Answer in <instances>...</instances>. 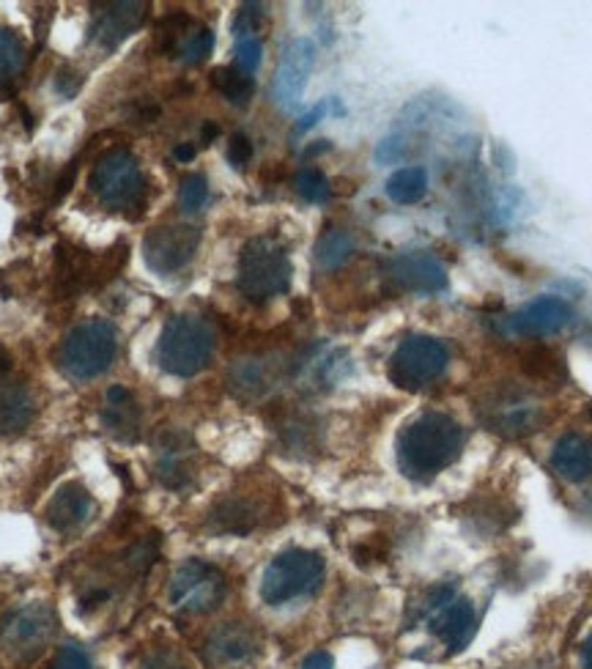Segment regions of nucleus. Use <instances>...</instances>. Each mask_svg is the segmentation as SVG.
I'll use <instances>...</instances> for the list:
<instances>
[{"label": "nucleus", "instance_id": "f257e3e1", "mask_svg": "<svg viewBox=\"0 0 592 669\" xmlns=\"http://www.w3.org/2000/svg\"><path fill=\"white\" fill-rule=\"evenodd\" d=\"M398 467L409 480H431L464 450V428L444 412H423L398 434Z\"/></svg>", "mask_w": 592, "mask_h": 669}, {"label": "nucleus", "instance_id": "f03ea898", "mask_svg": "<svg viewBox=\"0 0 592 669\" xmlns=\"http://www.w3.org/2000/svg\"><path fill=\"white\" fill-rule=\"evenodd\" d=\"M291 259L274 236H255L239 253L237 286L250 302H269L291 288Z\"/></svg>", "mask_w": 592, "mask_h": 669}, {"label": "nucleus", "instance_id": "7ed1b4c3", "mask_svg": "<svg viewBox=\"0 0 592 669\" xmlns=\"http://www.w3.org/2000/svg\"><path fill=\"white\" fill-rule=\"evenodd\" d=\"M212 354L214 333L203 318L190 316V313L168 318L160 343H157V363L165 374L190 379L212 363Z\"/></svg>", "mask_w": 592, "mask_h": 669}, {"label": "nucleus", "instance_id": "20e7f679", "mask_svg": "<svg viewBox=\"0 0 592 669\" xmlns=\"http://www.w3.org/2000/svg\"><path fill=\"white\" fill-rule=\"evenodd\" d=\"M119 352V333L104 318L78 324L58 348V365L74 382H88L102 376L113 365Z\"/></svg>", "mask_w": 592, "mask_h": 669}, {"label": "nucleus", "instance_id": "39448f33", "mask_svg": "<svg viewBox=\"0 0 592 669\" xmlns=\"http://www.w3.org/2000/svg\"><path fill=\"white\" fill-rule=\"evenodd\" d=\"M88 187L97 192L104 206H110L113 212H129L132 217H138L146 195H149L143 171L132 151L127 149H113L99 156L88 176Z\"/></svg>", "mask_w": 592, "mask_h": 669}, {"label": "nucleus", "instance_id": "423d86ee", "mask_svg": "<svg viewBox=\"0 0 592 669\" xmlns=\"http://www.w3.org/2000/svg\"><path fill=\"white\" fill-rule=\"evenodd\" d=\"M324 557L310 549H285L267 566L261 579V598L269 607H283L297 598L313 596L324 581Z\"/></svg>", "mask_w": 592, "mask_h": 669}, {"label": "nucleus", "instance_id": "0eeeda50", "mask_svg": "<svg viewBox=\"0 0 592 669\" xmlns=\"http://www.w3.org/2000/svg\"><path fill=\"white\" fill-rule=\"evenodd\" d=\"M450 352L439 337L431 335H409L401 346L392 352L387 363V376L398 389L407 393H420L431 387L433 382L442 379L448 371Z\"/></svg>", "mask_w": 592, "mask_h": 669}, {"label": "nucleus", "instance_id": "6e6552de", "mask_svg": "<svg viewBox=\"0 0 592 669\" xmlns=\"http://www.w3.org/2000/svg\"><path fill=\"white\" fill-rule=\"evenodd\" d=\"M420 618L428 620L431 631L442 639L450 653L464 650L472 642L474 628H478L472 601L459 596L453 585H439L428 590L423 604H420Z\"/></svg>", "mask_w": 592, "mask_h": 669}, {"label": "nucleus", "instance_id": "1a4fd4ad", "mask_svg": "<svg viewBox=\"0 0 592 669\" xmlns=\"http://www.w3.org/2000/svg\"><path fill=\"white\" fill-rule=\"evenodd\" d=\"M58 631V618L47 604H26L0 620V645L14 661H33Z\"/></svg>", "mask_w": 592, "mask_h": 669}, {"label": "nucleus", "instance_id": "9d476101", "mask_svg": "<svg viewBox=\"0 0 592 669\" xmlns=\"http://www.w3.org/2000/svg\"><path fill=\"white\" fill-rule=\"evenodd\" d=\"M127 259L129 247H124V244L108 250V253L99 255V259L88 253V250L58 244V294L74 296L80 294V291L102 286L110 277L119 275Z\"/></svg>", "mask_w": 592, "mask_h": 669}, {"label": "nucleus", "instance_id": "9b49d317", "mask_svg": "<svg viewBox=\"0 0 592 669\" xmlns=\"http://www.w3.org/2000/svg\"><path fill=\"white\" fill-rule=\"evenodd\" d=\"M225 592L228 585L220 568L203 560H187L170 579L168 596L173 609H179V612L207 615L220 607Z\"/></svg>", "mask_w": 592, "mask_h": 669}, {"label": "nucleus", "instance_id": "f8f14e48", "mask_svg": "<svg viewBox=\"0 0 592 669\" xmlns=\"http://www.w3.org/2000/svg\"><path fill=\"white\" fill-rule=\"evenodd\" d=\"M480 409H483L485 426L496 430V434L510 436V439L532 434V430L541 428L543 423L541 404H538L530 393L515 387L513 382L502 384L494 393L485 395Z\"/></svg>", "mask_w": 592, "mask_h": 669}, {"label": "nucleus", "instance_id": "ddd939ff", "mask_svg": "<svg viewBox=\"0 0 592 669\" xmlns=\"http://www.w3.org/2000/svg\"><path fill=\"white\" fill-rule=\"evenodd\" d=\"M198 244L201 231L195 225H157L143 240L146 264L157 275H173L195 259Z\"/></svg>", "mask_w": 592, "mask_h": 669}, {"label": "nucleus", "instance_id": "4468645a", "mask_svg": "<svg viewBox=\"0 0 592 669\" xmlns=\"http://www.w3.org/2000/svg\"><path fill=\"white\" fill-rule=\"evenodd\" d=\"M387 277L407 294H439L448 288V270L425 250H407L387 261Z\"/></svg>", "mask_w": 592, "mask_h": 669}, {"label": "nucleus", "instance_id": "2eb2a0df", "mask_svg": "<svg viewBox=\"0 0 592 669\" xmlns=\"http://www.w3.org/2000/svg\"><path fill=\"white\" fill-rule=\"evenodd\" d=\"M315 63V44L310 39L299 37L280 55L278 69L272 80V99L285 110H294L304 94L310 72Z\"/></svg>", "mask_w": 592, "mask_h": 669}, {"label": "nucleus", "instance_id": "dca6fc26", "mask_svg": "<svg viewBox=\"0 0 592 669\" xmlns=\"http://www.w3.org/2000/svg\"><path fill=\"white\" fill-rule=\"evenodd\" d=\"M149 9L151 6L143 3V0H119V3L99 6L93 11L88 39L97 42L102 50H116L127 37L143 28Z\"/></svg>", "mask_w": 592, "mask_h": 669}, {"label": "nucleus", "instance_id": "f3484780", "mask_svg": "<svg viewBox=\"0 0 592 669\" xmlns=\"http://www.w3.org/2000/svg\"><path fill=\"white\" fill-rule=\"evenodd\" d=\"M97 503H93L91 491L78 480H69L52 494V499L47 503L44 519L56 533L72 535L78 529H83L91 521Z\"/></svg>", "mask_w": 592, "mask_h": 669}, {"label": "nucleus", "instance_id": "a211bd4d", "mask_svg": "<svg viewBox=\"0 0 592 669\" xmlns=\"http://www.w3.org/2000/svg\"><path fill=\"white\" fill-rule=\"evenodd\" d=\"M573 311L565 300L560 296H541L532 300L530 305H524L521 311H515L510 316L508 327L510 333L524 335V337H546L560 333L562 327H568Z\"/></svg>", "mask_w": 592, "mask_h": 669}, {"label": "nucleus", "instance_id": "6ab92c4d", "mask_svg": "<svg viewBox=\"0 0 592 669\" xmlns=\"http://www.w3.org/2000/svg\"><path fill=\"white\" fill-rule=\"evenodd\" d=\"M192 442L190 436L173 430L165 434L160 445V458H157V478L170 491H181L192 483Z\"/></svg>", "mask_w": 592, "mask_h": 669}, {"label": "nucleus", "instance_id": "aec40b11", "mask_svg": "<svg viewBox=\"0 0 592 669\" xmlns=\"http://www.w3.org/2000/svg\"><path fill=\"white\" fill-rule=\"evenodd\" d=\"M255 650L258 639L253 628L244 626V622H222L207 642L209 659L217 665H239V661H248L250 656H255Z\"/></svg>", "mask_w": 592, "mask_h": 669}, {"label": "nucleus", "instance_id": "412c9836", "mask_svg": "<svg viewBox=\"0 0 592 669\" xmlns=\"http://www.w3.org/2000/svg\"><path fill=\"white\" fill-rule=\"evenodd\" d=\"M551 467L560 478L584 483L592 478V439L584 434H565L551 450Z\"/></svg>", "mask_w": 592, "mask_h": 669}, {"label": "nucleus", "instance_id": "4be33fe9", "mask_svg": "<svg viewBox=\"0 0 592 669\" xmlns=\"http://www.w3.org/2000/svg\"><path fill=\"white\" fill-rule=\"evenodd\" d=\"M274 382H278V368L267 357L237 359L228 371V384H231L233 395L244 401L263 398L274 387Z\"/></svg>", "mask_w": 592, "mask_h": 669}, {"label": "nucleus", "instance_id": "5701e85b", "mask_svg": "<svg viewBox=\"0 0 592 669\" xmlns=\"http://www.w3.org/2000/svg\"><path fill=\"white\" fill-rule=\"evenodd\" d=\"M102 423L116 439L121 442H134L140 436V406L134 401V395L127 387H110L104 395V409H102Z\"/></svg>", "mask_w": 592, "mask_h": 669}, {"label": "nucleus", "instance_id": "b1692460", "mask_svg": "<svg viewBox=\"0 0 592 669\" xmlns=\"http://www.w3.org/2000/svg\"><path fill=\"white\" fill-rule=\"evenodd\" d=\"M37 417L33 393L20 382L0 379V436H11L26 430Z\"/></svg>", "mask_w": 592, "mask_h": 669}, {"label": "nucleus", "instance_id": "393cba45", "mask_svg": "<svg viewBox=\"0 0 592 669\" xmlns=\"http://www.w3.org/2000/svg\"><path fill=\"white\" fill-rule=\"evenodd\" d=\"M261 521V510L248 497H225L214 505L209 514V527L220 535H248Z\"/></svg>", "mask_w": 592, "mask_h": 669}, {"label": "nucleus", "instance_id": "a878e982", "mask_svg": "<svg viewBox=\"0 0 592 669\" xmlns=\"http://www.w3.org/2000/svg\"><path fill=\"white\" fill-rule=\"evenodd\" d=\"M345 374V354L343 352H319L310 359L299 363V379L304 387L330 389Z\"/></svg>", "mask_w": 592, "mask_h": 669}, {"label": "nucleus", "instance_id": "bb28decb", "mask_svg": "<svg viewBox=\"0 0 592 669\" xmlns=\"http://www.w3.org/2000/svg\"><path fill=\"white\" fill-rule=\"evenodd\" d=\"M428 192V173L425 168L420 165H409V168H398L390 179H387V195L390 201L401 203V206H412V203H420Z\"/></svg>", "mask_w": 592, "mask_h": 669}, {"label": "nucleus", "instance_id": "cd10ccee", "mask_svg": "<svg viewBox=\"0 0 592 669\" xmlns=\"http://www.w3.org/2000/svg\"><path fill=\"white\" fill-rule=\"evenodd\" d=\"M351 253H354V240H351L349 231L327 229L324 234L319 236V242H315L313 259L315 264H319V270L332 272L338 270V266H343L345 261L351 259Z\"/></svg>", "mask_w": 592, "mask_h": 669}, {"label": "nucleus", "instance_id": "c85d7f7f", "mask_svg": "<svg viewBox=\"0 0 592 669\" xmlns=\"http://www.w3.org/2000/svg\"><path fill=\"white\" fill-rule=\"evenodd\" d=\"M28 50L26 42L9 28H0V91H9L17 74L26 69Z\"/></svg>", "mask_w": 592, "mask_h": 669}, {"label": "nucleus", "instance_id": "c756f323", "mask_svg": "<svg viewBox=\"0 0 592 669\" xmlns=\"http://www.w3.org/2000/svg\"><path fill=\"white\" fill-rule=\"evenodd\" d=\"M212 85L233 104H248L255 91L253 78L239 67H217L212 72Z\"/></svg>", "mask_w": 592, "mask_h": 669}, {"label": "nucleus", "instance_id": "7c9ffc66", "mask_svg": "<svg viewBox=\"0 0 592 669\" xmlns=\"http://www.w3.org/2000/svg\"><path fill=\"white\" fill-rule=\"evenodd\" d=\"M280 436L291 450H313L315 447V426L310 417L291 415L280 423Z\"/></svg>", "mask_w": 592, "mask_h": 669}, {"label": "nucleus", "instance_id": "2f4dec72", "mask_svg": "<svg viewBox=\"0 0 592 669\" xmlns=\"http://www.w3.org/2000/svg\"><path fill=\"white\" fill-rule=\"evenodd\" d=\"M294 187L299 197L308 203H327L332 195L330 179H327L319 168H302L294 179Z\"/></svg>", "mask_w": 592, "mask_h": 669}, {"label": "nucleus", "instance_id": "473e14b6", "mask_svg": "<svg viewBox=\"0 0 592 669\" xmlns=\"http://www.w3.org/2000/svg\"><path fill=\"white\" fill-rule=\"evenodd\" d=\"M207 201H209L207 176H201V173H190V176H184V182H181V190H179L181 209H184V212H198Z\"/></svg>", "mask_w": 592, "mask_h": 669}, {"label": "nucleus", "instance_id": "72a5a7b5", "mask_svg": "<svg viewBox=\"0 0 592 669\" xmlns=\"http://www.w3.org/2000/svg\"><path fill=\"white\" fill-rule=\"evenodd\" d=\"M263 55V44L258 37L250 39H239L237 42V67L242 69L244 74H253L258 69V63H261Z\"/></svg>", "mask_w": 592, "mask_h": 669}, {"label": "nucleus", "instance_id": "f704fd0d", "mask_svg": "<svg viewBox=\"0 0 592 669\" xmlns=\"http://www.w3.org/2000/svg\"><path fill=\"white\" fill-rule=\"evenodd\" d=\"M50 669H93V665L91 656L80 645H63L56 653V659H52Z\"/></svg>", "mask_w": 592, "mask_h": 669}, {"label": "nucleus", "instance_id": "c9c22d12", "mask_svg": "<svg viewBox=\"0 0 592 669\" xmlns=\"http://www.w3.org/2000/svg\"><path fill=\"white\" fill-rule=\"evenodd\" d=\"M258 26H261V6L244 3L242 9L237 11V20H233V33H237V39L255 37Z\"/></svg>", "mask_w": 592, "mask_h": 669}, {"label": "nucleus", "instance_id": "e433bc0d", "mask_svg": "<svg viewBox=\"0 0 592 669\" xmlns=\"http://www.w3.org/2000/svg\"><path fill=\"white\" fill-rule=\"evenodd\" d=\"M138 669H192L187 665V659L181 653H175L173 648H162L154 650V653L146 656L143 661H140Z\"/></svg>", "mask_w": 592, "mask_h": 669}, {"label": "nucleus", "instance_id": "4c0bfd02", "mask_svg": "<svg viewBox=\"0 0 592 669\" xmlns=\"http://www.w3.org/2000/svg\"><path fill=\"white\" fill-rule=\"evenodd\" d=\"M83 83H86V74L78 72V69H72V67H61V69H58L56 89H58V94H61L63 99H74V97H78V91L83 89Z\"/></svg>", "mask_w": 592, "mask_h": 669}, {"label": "nucleus", "instance_id": "58836bf2", "mask_svg": "<svg viewBox=\"0 0 592 669\" xmlns=\"http://www.w3.org/2000/svg\"><path fill=\"white\" fill-rule=\"evenodd\" d=\"M228 160H231V165L237 168L248 165V162L253 160V143H250L248 135L237 132V135L231 138V143H228Z\"/></svg>", "mask_w": 592, "mask_h": 669}, {"label": "nucleus", "instance_id": "ea45409f", "mask_svg": "<svg viewBox=\"0 0 592 669\" xmlns=\"http://www.w3.org/2000/svg\"><path fill=\"white\" fill-rule=\"evenodd\" d=\"M324 115H327V102H319L313 110H310V113H304L302 119H299V124H297L294 132H297V135H302V132L313 130V126L319 124V121L324 119Z\"/></svg>", "mask_w": 592, "mask_h": 669}, {"label": "nucleus", "instance_id": "a19ab883", "mask_svg": "<svg viewBox=\"0 0 592 669\" xmlns=\"http://www.w3.org/2000/svg\"><path fill=\"white\" fill-rule=\"evenodd\" d=\"M302 669H335V661H332V656L327 650H315V653H310L302 661Z\"/></svg>", "mask_w": 592, "mask_h": 669}, {"label": "nucleus", "instance_id": "79ce46f5", "mask_svg": "<svg viewBox=\"0 0 592 669\" xmlns=\"http://www.w3.org/2000/svg\"><path fill=\"white\" fill-rule=\"evenodd\" d=\"M173 156L179 162H192V160H195V145H192V143H179L173 149Z\"/></svg>", "mask_w": 592, "mask_h": 669}, {"label": "nucleus", "instance_id": "37998d69", "mask_svg": "<svg viewBox=\"0 0 592 669\" xmlns=\"http://www.w3.org/2000/svg\"><path fill=\"white\" fill-rule=\"evenodd\" d=\"M582 667L592 669V633L584 639V645H582Z\"/></svg>", "mask_w": 592, "mask_h": 669}, {"label": "nucleus", "instance_id": "c03bdc74", "mask_svg": "<svg viewBox=\"0 0 592 669\" xmlns=\"http://www.w3.org/2000/svg\"><path fill=\"white\" fill-rule=\"evenodd\" d=\"M217 135H220V126H217L214 121H207V124H203V143H212Z\"/></svg>", "mask_w": 592, "mask_h": 669}, {"label": "nucleus", "instance_id": "a18cd8bd", "mask_svg": "<svg viewBox=\"0 0 592 669\" xmlns=\"http://www.w3.org/2000/svg\"><path fill=\"white\" fill-rule=\"evenodd\" d=\"M9 368H11V357H9V354H6V348H0V379H3V376L9 374Z\"/></svg>", "mask_w": 592, "mask_h": 669}]
</instances>
